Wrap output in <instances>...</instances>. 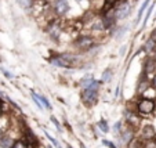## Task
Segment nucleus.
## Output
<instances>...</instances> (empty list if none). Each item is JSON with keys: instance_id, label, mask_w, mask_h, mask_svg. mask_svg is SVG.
I'll return each instance as SVG.
<instances>
[{"instance_id": "58836bf2", "label": "nucleus", "mask_w": 156, "mask_h": 148, "mask_svg": "<svg viewBox=\"0 0 156 148\" xmlns=\"http://www.w3.org/2000/svg\"><path fill=\"white\" fill-rule=\"evenodd\" d=\"M76 2H83V0H76Z\"/></svg>"}, {"instance_id": "f8f14e48", "label": "nucleus", "mask_w": 156, "mask_h": 148, "mask_svg": "<svg viewBox=\"0 0 156 148\" xmlns=\"http://www.w3.org/2000/svg\"><path fill=\"white\" fill-rule=\"evenodd\" d=\"M141 50L144 51L147 56H153V54H155V51H156V40L149 36V38L144 42V45H142Z\"/></svg>"}, {"instance_id": "7ed1b4c3", "label": "nucleus", "mask_w": 156, "mask_h": 148, "mask_svg": "<svg viewBox=\"0 0 156 148\" xmlns=\"http://www.w3.org/2000/svg\"><path fill=\"white\" fill-rule=\"evenodd\" d=\"M136 111L142 119L152 118L156 114V101L155 98H149L145 96H138L136 100Z\"/></svg>"}, {"instance_id": "7c9ffc66", "label": "nucleus", "mask_w": 156, "mask_h": 148, "mask_svg": "<svg viewBox=\"0 0 156 148\" xmlns=\"http://www.w3.org/2000/svg\"><path fill=\"white\" fill-rule=\"evenodd\" d=\"M0 69H2V72L4 74V76H6V78H9V79H12V78H14V75L10 74V72H9V71H6L4 68H0Z\"/></svg>"}, {"instance_id": "f704fd0d", "label": "nucleus", "mask_w": 156, "mask_h": 148, "mask_svg": "<svg viewBox=\"0 0 156 148\" xmlns=\"http://www.w3.org/2000/svg\"><path fill=\"white\" fill-rule=\"evenodd\" d=\"M79 147H80V148H87V147H86V144L82 141V140H79Z\"/></svg>"}, {"instance_id": "aec40b11", "label": "nucleus", "mask_w": 156, "mask_h": 148, "mask_svg": "<svg viewBox=\"0 0 156 148\" xmlns=\"http://www.w3.org/2000/svg\"><path fill=\"white\" fill-rule=\"evenodd\" d=\"M124 126H126V123H124L123 121H118V122H115V123H113L112 132H113V134H115V137H119V136H120V133L123 132Z\"/></svg>"}, {"instance_id": "5701e85b", "label": "nucleus", "mask_w": 156, "mask_h": 148, "mask_svg": "<svg viewBox=\"0 0 156 148\" xmlns=\"http://www.w3.org/2000/svg\"><path fill=\"white\" fill-rule=\"evenodd\" d=\"M124 148H144V141L141 139H138V136L133 140L130 144H127Z\"/></svg>"}, {"instance_id": "473e14b6", "label": "nucleus", "mask_w": 156, "mask_h": 148, "mask_svg": "<svg viewBox=\"0 0 156 148\" xmlns=\"http://www.w3.org/2000/svg\"><path fill=\"white\" fill-rule=\"evenodd\" d=\"M4 115V108H3V101H0V118Z\"/></svg>"}, {"instance_id": "f03ea898", "label": "nucleus", "mask_w": 156, "mask_h": 148, "mask_svg": "<svg viewBox=\"0 0 156 148\" xmlns=\"http://www.w3.org/2000/svg\"><path fill=\"white\" fill-rule=\"evenodd\" d=\"M101 85L102 83L100 80H95L93 86L87 87L84 90H80V101L86 108H93L98 104L100 100V93H101Z\"/></svg>"}, {"instance_id": "c85d7f7f", "label": "nucleus", "mask_w": 156, "mask_h": 148, "mask_svg": "<svg viewBox=\"0 0 156 148\" xmlns=\"http://www.w3.org/2000/svg\"><path fill=\"white\" fill-rule=\"evenodd\" d=\"M101 143H102V145H105L106 148H119V147H116V144L113 141H111V140L102 139V140H101Z\"/></svg>"}, {"instance_id": "20e7f679", "label": "nucleus", "mask_w": 156, "mask_h": 148, "mask_svg": "<svg viewBox=\"0 0 156 148\" xmlns=\"http://www.w3.org/2000/svg\"><path fill=\"white\" fill-rule=\"evenodd\" d=\"M75 50L80 51V53H90L93 49L97 46L94 35H77L75 38L73 43H72Z\"/></svg>"}, {"instance_id": "4468645a", "label": "nucleus", "mask_w": 156, "mask_h": 148, "mask_svg": "<svg viewBox=\"0 0 156 148\" xmlns=\"http://www.w3.org/2000/svg\"><path fill=\"white\" fill-rule=\"evenodd\" d=\"M90 31H91V33H102V32H106L105 25H104L102 20L100 18V15H98V17L95 18L94 21H93L91 24H90Z\"/></svg>"}, {"instance_id": "1a4fd4ad", "label": "nucleus", "mask_w": 156, "mask_h": 148, "mask_svg": "<svg viewBox=\"0 0 156 148\" xmlns=\"http://www.w3.org/2000/svg\"><path fill=\"white\" fill-rule=\"evenodd\" d=\"M136 137H137V130H134L133 128H129V126H124L120 136L116 137V141H118L119 147H122V144H123V147H126V145L130 144Z\"/></svg>"}, {"instance_id": "2eb2a0df", "label": "nucleus", "mask_w": 156, "mask_h": 148, "mask_svg": "<svg viewBox=\"0 0 156 148\" xmlns=\"http://www.w3.org/2000/svg\"><path fill=\"white\" fill-rule=\"evenodd\" d=\"M95 83V79H94V76H93L91 74H86V75H83L82 76V79H79V87L82 90H84V89H87V87H90V86H93Z\"/></svg>"}, {"instance_id": "39448f33", "label": "nucleus", "mask_w": 156, "mask_h": 148, "mask_svg": "<svg viewBox=\"0 0 156 148\" xmlns=\"http://www.w3.org/2000/svg\"><path fill=\"white\" fill-rule=\"evenodd\" d=\"M142 121H144V119L138 115V112H137L136 110H129V108H126V110H124V112H123V122L126 123V126L133 128L134 130L138 132V129L141 128V125L144 123Z\"/></svg>"}, {"instance_id": "b1692460", "label": "nucleus", "mask_w": 156, "mask_h": 148, "mask_svg": "<svg viewBox=\"0 0 156 148\" xmlns=\"http://www.w3.org/2000/svg\"><path fill=\"white\" fill-rule=\"evenodd\" d=\"M39 98H40V103H41V105L44 107V110H47V111L53 110V105H51V103L48 101V98L46 97V96H44V94H39Z\"/></svg>"}, {"instance_id": "f257e3e1", "label": "nucleus", "mask_w": 156, "mask_h": 148, "mask_svg": "<svg viewBox=\"0 0 156 148\" xmlns=\"http://www.w3.org/2000/svg\"><path fill=\"white\" fill-rule=\"evenodd\" d=\"M51 67H55V68H77L83 65L82 60L76 56V54H69V53H61V54H54L48 58Z\"/></svg>"}, {"instance_id": "c9c22d12", "label": "nucleus", "mask_w": 156, "mask_h": 148, "mask_svg": "<svg viewBox=\"0 0 156 148\" xmlns=\"http://www.w3.org/2000/svg\"><path fill=\"white\" fill-rule=\"evenodd\" d=\"M66 148H73V147H72L71 144H66Z\"/></svg>"}, {"instance_id": "dca6fc26", "label": "nucleus", "mask_w": 156, "mask_h": 148, "mask_svg": "<svg viewBox=\"0 0 156 148\" xmlns=\"http://www.w3.org/2000/svg\"><path fill=\"white\" fill-rule=\"evenodd\" d=\"M15 2H17V4L21 7V9L27 10V11L33 10L36 6V0H15Z\"/></svg>"}, {"instance_id": "a878e982", "label": "nucleus", "mask_w": 156, "mask_h": 148, "mask_svg": "<svg viewBox=\"0 0 156 148\" xmlns=\"http://www.w3.org/2000/svg\"><path fill=\"white\" fill-rule=\"evenodd\" d=\"M12 148H30V147H29V144H28V143L25 141L24 139H22V137H20V139L15 140Z\"/></svg>"}, {"instance_id": "a211bd4d", "label": "nucleus", "mask_w": 156, "mask_h": 148, "mask_svg": "<svg viewBox=\"0 0 156 148\" xmlns=\"http://www.w3.org/2000/svg\"><path fill=\"white\" fill-rule=\"evenodd\" d=\"M151 4H152V0H144V3L141 4V7H140V10H138V14H137L136 25L140 24V21H141V18H142V14H144V13H147L148 7H149Z\"/></svg>"}, {"instance_id": "423d86ee", "label": "nucleus", "mask_w": 156, "mask_h": 148, "mask_svg": "<svg viewBox=\"0 0 156 148\" xmlns=\"http://www.w3.org/2000/svg\"><path fill=\"white\" fill-rule=\"evenodd\" d=\"M44 31L47 32L48 38L51 39L53 42H59V38L62 35V24H61V20L59 18H51L50 21L47 22Z\"/></svg>"}, {"instance_id": "0eeeda50", "label": "nucleus", "mask_w": 156, "mask_h": 148, "mask_svg": "<svg viewBox=\"0 0 156 148\" xmlns=\"http://www.w3.org/2000/svg\"><path fill=\"white\" fill-rule=\"evenodd\" d=\"M51 11H53L54 17L61 20V18L66 17L68 13L71 11V4H69L68 0H53Z\"/></svg>"}, {"instance_id": "72a5a7b5", "label": "nucleus", "mask_w": 156, "mask_h": 148, "mask_svg": "<svg viewBox=\"0 0 156 148\" xmlns=\"http://www.w3.org/2000/svg\"><path fill=\"white\" fill-rule=\"evenodd\" d=\"M151 38L155 39V40H156V28H153V31L151 32Z\"/></svg>"}, {"instance_id": "bb28decb", "label": "nucleus", "mask_w": 156, "mask_h": 148, "mask_svg": "<svg viewBox=\"0 0 156 148\" xmlns=\"http://www.w3.org/2000/svg\"><path fill=\"white\" fill-rule=\"evenodd\" d=\"M44 134H46V137H47V139L50 140V143H51V144H53V145H54V147H55V148H62L61 143H59L58 140L55 139V137H53V136H51V134L48 133L47 130H44Z\"/></svg>"}, {"instance_id": "e433bc0d", "label": "nucleus", "mask_w": 156, "mask_h": 148, "mask_svg": "<svg viewBox=\"0 0 156 148\" xmlns=\"http://www.w3.org/2000/svg\"><path fill=\"white\" fill-rule=\"evenodd\" d=\"M153 58H155V60H156V51H155V54H153Z\"/></svg>"}, {"instance_id": "ea45409f", "label": "nucleus", "mask_w": 156, "mask_h": 148, "mask_svg": "<svg viewBox=\"0 0 156 148\" xmlns=\"http://www.w3.org/2000/svg\"><path fill=\"white\" fill-rule=\"evenodd\" d=\"M155 101H156V100H155Z\"/></svg>"}, {"instance_id": "c756f323", "label": "nucleus", "mask_w": 156, "mask_h": 148, "mask_svg": "<svg viewBox=\"0 0 156 148\" xmlns=\"http://www.w3.org/2000/svg\"><path fill=\"white\" fill-rule=\"evenodd\" d=\"M120 0H104V4L105 6H111V7H115L116 4L119 3Z\"/></svg>"}, {"instance_id": "ddd939ff", "label": "nucleus", "mask_w": 156, "mask_h": 148, "mask_svg": "<svg viewBox=\"0 0 156 148\" xmlns=\"http://www.w3.org/2000/svg\"><path fill=\"white\" fill-rule=\"evenodd\" d=\"M15 140L17 139L7 132V133H4L3 136L0 137V148H12Z\"/></svg>"}, {"instance_id": "6ab92c4d", "label": "nucleus", "mask_w": 156, "mask_h": 148, "mask_svg": "<svg viewBox=\"0 0 156 148\" xmlns=\"http://www.w3.org/2000/svg\"><path fill=\"white\" fill-rule=\"evenodd\" d=\"M97 128L100 129V132L104 134H108L109 130H111V128H109V125H108V121H106L105 118H101L100 121L97 122Z\"/></svg>"}, {"instance_id": "9d476101", "label": "nucleus", "mask_w": 156, "mask_h": 148, "mask_svg": "<svg viewBox=\"0 0 156 148\" xmlns=\"http://www.w3.org/2000/svg\"><path fill=\"white\" fill-rule=\"evenodd\" d=\"M115 13H116V20H118V22L126 20L130 15V13H131V4H130L127 0H120L115 6Z\"/></svg>"}, {"instance_id": "2f4dec72", "label": "nucleus", "mask_w": 156, "mask_h": 148, "mask_svg": "<svg viewBox=\"0 0 156 148\" xmlns=\"http://www.w3.org/2000/svg\"><path fill=\"white\" fill-rule=\"evenodd\" d=\"M151 86H152V87H153V89H155V90H156V74H155V75H153V76H152V78H151Z\"/></svg>"}, {"instance_id": "9b49d317", "label": "nucleus", "mask_w": 156, "mask_h": 148, "mask_svg": "<svg viewBox=\"0 0 156 148\" xmlns=\"http://www.w3.org/2000/svg\"><path fill=\"white\" fill-rule=\"evenodd\" d=\"M156 74V60L153 56H148L142 62V76L152 78Z\"/></svg>"}, {"instance_id": "4be33fe9", "label": "nucleus", "mask_w": 156, "mask_h": 148, "mask_svg": "<svg viewBox=\"0 0 156 148\" xmlns=\"http://www.w3.org/2000/svg\"><path fill=\"white\" fill-rule=\"evenodd\" d=\"M153 9H155V2H152V4H151V6L148 7L147 13H145V18H144V21H142V25H141V31L144 29L145 27H147V22H148V20H149V18H151V14H152Z\"/></svg>"}, {"instance_id": "cd10ccee", "label": "nucleus", "mask_w": 156, "mask_h": 148, "mask_svg": "<svg viewBox=\"0 0 156 148\" xmlns=\"http://www.w3.org/2000/svg\"><path fill=\"white\" fill-rule=\"evenodd\" d=\"M50 121L53 122L54 128H55L57 130H58L59 133H61V132H62V126H61V123H59V122H58V119H57V118H55V116H54V115H51V116H50Z\"/></svg>"}, {"instance_id": "6e6552de", "label": "nucleus", "mask_w": 156, "mask_h": 148, "mask_svg": "<svg viewBox=\"0 0 156 148\" xmlns=\"http://www.w3.org/2000/svg\"><path fill=\"white\" fill-rule=\"evenodd\" d=\"M137 136H138V139H141L144 143H148V141H153L156 137V128L155 125L152 123H142L141 128L138 129V132H137Z\"/></svg>"}, {"instance_id": "393cba45", "label": "nucleus", "mask_w": 156, "mask_h": 148, "mask_svg": "<svg viewBox=\"0 0 156 148\" xmlns=\"http://www.w3.org/2000/svg\"><path fill=\"white\" fill-rule=\"evenodd\" d=\"M30 97H32L33 103L36 104V107H37L40 111H44V107L41 105V103H40V98H39V94L35 92V90H30Z\"/></svg>"}, {"instance_id": "4c0bfd02", "label": "nucleus", "mask_w": 156, "mask_h": 148, "mask_svg": "<svg viewBox=\"0 0 156 148\" xmlns=\"http://www.w3.org/2000/svg\"><path fill=\"white\" fill-rule=\"evenodd\" d=\"M153 143H155V144H156V137H155V140H153Z\"/></svg>"}, {"instance_id": "412c9836", "label": "nucleus", "mask_w": 156, "mask_h": 148, "mask_svg": "<svg viewBox=\"0 0 156 148\" xmlns=\"http://www.w3.org/2000/svg\"><path fill=\"white\" fill-rule=\"evenodd\" d=\"M129 28H130V25H127V24L122 25V27H118V29H116V33H115V36H113V38H115L116 40H120V39L123 38L124 35H126V32L129 31Z\"/></svg>"}, {"instance_id": "f3484780", "label": "nucleus", "mask_w": 156, "mask_h": 148, "mask_svg": "<svg viewBox=\"0 0 156 148\" xmlns=\"http://www.w3.org/2000/svg\"><path fill=\"white\" fill-rule=\"evenodd\" d=\"M113 76H115V72H113V69L112 68H106L105 71L102 72V75H101L100 82L101 83H111L113 80Z\"/></svg>"}]
</instances>
